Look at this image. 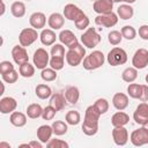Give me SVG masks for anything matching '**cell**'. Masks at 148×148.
Instances as JSON below:
<instances>
[{
  "label": "cell",
  "mask_w": 148,
  "mask_h": 148,
  "mask_svg": "<svg viewBox=\"0 0 148 148\" xmlns=\"http://www.w3.org/2000/svg\"><path fill=\"white\" fill-rule=\"evenodd\" d=\"M58 38H59L60 43L64 44V45H66L68 49L73 47L74 45H76V44L79 43V40H77V38L75 37V35H74L71 30H68V29L61 30L60 34H59V36H58Z\"/></svg>",
  "instance_id": "obj_14"
},
{
  "label": "cell",
  "mask_w": 148,
  "mask_h": 148,
  "mask_svg": "<svg viewBox=\"0 0 148 148\" xmlns=\"http://www.w3.org/2000/svg\"><path fill=\"white\" fill-rule=\"evenodd\" d=\"M51 68L56 69V71H60L64 68L65 65V58L64 57H51L50 58V64Z\"/></svg>",
  "instance_id": "obj_40"
},
{
  "label": "cell",
  "mask_w": 148,
  "mask_h": 148,
  "mask_svg": "<svg viewBox=\"0 0 148 148\" xmlns=\"http://www.w3.org/2000/svg\"><path fill=\"white\" fill-rule=\"evenodd\" d=\"M134 14V9L131 5L128 3H124V5H120L117 9V15L121 18V20H130L132 18Z\"/></svg>",
  "instance_id": "obj_26"
},
{
  "label": "cell",
  "mask_w": 148,
  "mask_h": 148,
  "mask_svg": "<svg viewBox=\"0 0 148 148\" xmlns=\"http://www.w3.org/2000/svg\"><path fill=\"white\" fill-rule=\"evenodd\" d=\"M9 121L15 127H23L27 124V116L24 113H22V112L14 111V112L10 113Z\"/></svg>",
  "instance_id": "obj_24"
},
{
  "label": "cell",
  "mask_w": 148,
  "mask_h": 148,
  "mask_svg": "<svg viewBox=\"0 0 148 148\" xmlns=\"http://www.w3.org/2000/svg\"><path fill=\"white\" fill-rule=\"evenodd\" d=\"M25 1H31V0H25Z\"/></svg>",
  "instance_id": "obj_56"
},
{
  "label": "cell",
  "mask_w": 148,
  "mask_h": 148,
  "mask_svg": "<svg viewBox=\"0 0 148 148\" xmlns=\"http://www.w3.org/2000/svg\"><path fill=\"white\" fill-rule=\"evenodd\" d=\"M46 146L49 148H68V143L60 139H51Z\"/></svg>",
  "instance_id": "obj_44"
},
{
  "label": "cell",
  "mask_w": 148,
  "mask_h": 148,
  "mask_svg": "<svg viewBox=\"0 0 148 148\" xmlns=\"http://www.w3.org/2000/svg\"><path fill=\"white\" fill-rule=\"evenodd\" d=\"M3 147L10 148V145H9V143H7V142H0V148H3Z\"/></svg>",
  "instance_id": "obj_51"
},
{
  "label": "cell",
  "mask_w": 148,
  "mask_h": 148,
  "mask_svg": "<svg viewBox=\"0 0 148 148\" xmlns=\"http://www.w3.org/2000/svg\"><path fill=\"white\" fill-rule=\"evenodd\" d=\"M128 121H130V116L123 111H118L111 117V124L114 127L116 126H125L126 124H128Z\"/></svg>",
  "instance_id": "obj_25"
},
{
  "label": "cell",
  "mask_w": 148,
  "mask_h": 148,
  "mask_svg": "<svg viewBox=\"0 0 148 148\" xmlns=\"http://www.w3.org/2000/svg\"><path fill=\"white\" fill-rule=\"evenodd\" d=\"M121 39H123V35H121V32L118 31V30H112V31H110L109 35H108V40H109V43H110L111 45H113V46L120 44Z\"/></svg>",
  "instance_id": "obj_38"
},
{
  "label": "cell",
  "mask_w": 148,
  "mask_h": 148,
  "mask_svg": "<svg viewBox=\"0 0 148 148\" xmlns=\"http://www.w3.org/2000/svg\"><path fill=\"white\" fill-rule=\"evenodd\" d=\"M99 117H101V113L97 111V109L92 105H89L87 109H86V113H84V119H88V120H94V121H98L99 120Z\"/></svg>",
  "instance_id": "obj_35"
},
{
  "label": "cell",
  "mask_w": 148,
  "mask_h": 148,
  "mask_svg": "<svg viewBox=\"0 0 148 148\" xmlns=\"http://www.w3.org/2000/svg\"><path fill=\"white\" fill-rule=\"evenodd\" d=\"M139 36L143 39V40H148V25L143 24L139 28Z\"/></svg>",
  "instance_id": "obj_48"
},
{
  "label": "cell",
  "mask_w": 148,
  "mask_h": 148,
  "mask_svg": "<svg viewBox=\"0 0 148 148\" xmlns=\"http://www.w3.org/2000/svg\"><path fill=\"white\" fill-rule=\"evenodd\" d=\"M52 128H53V133H54L56 135H58V136L66 134L67 131H68L67 124H66L65 121H62V120H56V121H53Z\"/></svg>",
  "instance_id": "obj_32"
},
{
  "label": "cell",
  "mask_w": 148,
  "mask_h": 148,
  "mask_svg": "<svg viewBox=\"0 0 148 148\" xmlns=\"http://www.w3.org/2000/svg\"><path fill=\"white\" fill-rule=\"evenodd\" d=\"M82 132L88 135H95L98 132V121H94V120H88V119H83V124H82Z\"/></svg>",
  "instance_id": "obj_23"
},
{
  "label": "cell",
  "mask_w": 148,
  "mask_h": 148,
  "mask_svg": "<svg viewBox=\"0 0 148 148\" xmlns=\"http://www.w3.org/2000/svg\"><path fill=\"white\" fill-rule=\"evenodd\" d=\"M35 94H36V96L38 98L46 99V98H49V97L52 96V90H51V88L47 84L40 83V84H37V87L35 89Z\"/></svg>",
  "instance_id": "obj_28"
},
{
  "label": "cell",
  "mask_w": 148,
  "mask_h": 148,
  "mask_svg": "<svg viewBox=\"0 0 148 148\" xmlns=\"http://www.w3.org/2000/svg\"><path fill=\"white\" fill-rule=\"evenodd\" d=\"M65 97H66L67 102H69L71 104H76L80 98V91H79L77 87H74V86L67 87L65 90Z\"/></svg>",
  "instance_id": "obj_27"
},
{
  "label": "cell",
  "mask_w": 148,
  "mask_h": 148,
  "mask_svg": "<svg viewBox=\"0 0 148 148\" xmlns=\"http://www.w3.org/2000/svg\"><path fill=\"white\" fill-rule=\"evenodd\" d=\"M104 61H105V57H104L103 52L96 50L83 58L82 65H83L84 69L92 71V69H97V68L102 67L104 65Z\"/></svg>",
  "instance_id": "obj_1"
},
{
  "label": "cell",
  "mask_w": 148,
  "mask_h": 148,
  "mask_svg": "<svg viewBox=\"0 0 148 148\" xmlns=\"http://www.w3.org/2000/svg\"><path fill=\"white\" fill-rule=\"evenodd\" d=\"M143 126H145V127H147V128H148V123H147V124H146V125H143Z\"/></svg>",
  "instance_id": "obj_55"
},
{
  "label": "cell",
  "mask_w": 148,
  "mask_h": 148,
  "mask_svg": "<svg viewBox=\"0 0 148 148\" xmlns=\"http://www.w3.org/2000/svg\"><path fill=\"white\" fill-rule=\"evenodd\" d=\"M139 99H140L141 102H147V101H148V86H147V84H142L141 95H140Z\"/></svg>",
  "instance_id": "obj_49"
},
{
  "label": "cell",
  "mask_w": 148,
  "mask_h": 148,
  "mask_svg": "<svg viewBox=\"0 0 148 148\" xmlns=\"http://www.w3.org/2000/svg\"><path fill=\"white\" fill-rule=\"evenodd\" d=\"M132 65L136 69H143L148 66V50L138 49L132 58Z\"/></svg>",
  "instance_id": "obj_8"
},
{
  "label": "cell",
  "mask_w": 148,
  "mask_h": 148,
  "mask_svg": "<svg viewBox=\"0 0 148 148\" xmlns=\"http://www.w3.org/2000/svg\"><path fill=\"white\" fill-rule=\"evenodd\" d=\"M84 56H86V49L83 47V45L77 43L73 47L68 49V51L66 52V61L69 66L76 67L82 62Z\"/></svg>",
  "instance_id": "obj_2"
},
{
  "label": "cell",
  "mask_w": 148,
  "mask_h": 148,
  "mask_svg": "<svg viewBox=\"0 0 148 148\" xmlns=\"http://www.w3.org/2000/svg\"><path fill=\"white\" fill-rule=\"evenodd\" d=\"M112 104L119 111L125 110L128 106V97H127V95H125L123 92L114 94L113 97H112Z\"/></svg>",
  "instance_id": "obj_20"
},
{
  "label": "cell",
  "mask_w": 148,
  "mask_h": 148,
  "mask_svg": "<svg viewBox=\"0 0 148 148\" xmlns=\"http://www.w3.org/2000/svg\"><path fill=\"white\" fill-rule=\"evenodd\" d=\"M40 77L46 81V82H51V81H54L57 79V71L53 69V68H44L42 69L40 72Z\"/></svg>",
  "instance_id": "obj_36"
},
{
  "label": "cell",
  "mask_w": 148,
  "mask_h": 148,
  "mask_svg": "<svg viewBox=\"0 0 148 148\" xmlns=\"http://www.w3.org/2000/svg\"><path fill=\"white\" fill-rule=\"evenodd\" d=\"M133 119L135 120L136 124L141 126L148 123V103L147 102H142L136 106L133 113Z\"/></svg>",
  "instance_id": "obj_10"
},
{
  "label": "cell",
  "mask_w": 148,
  "mask_h": 148,
  "mask_svg": "<svg viewBox=\"0 0 148 148\" xmlns=\"http://www.w3.org/2000/svg\"><path fill=\"white\" fill-rule=\"evenodd\" d=\"M42 113L43 108L37 103H32L27 108V116L31 119H37L38 117H42Z\"/></svg>",
  "instance_id": "obj_31"
},
{
  "label": "cell",
  "mask_w": 148,
  "mask_h": 148,
  "mask_svg": "<svg viewBox=\"0 0 148 148\" xmlns=\"http://www.w3.org/2000/svg\"><path fill=\"white\" fill-rule=\"evenodd\" d=\"M112 139L117 146H125L128 141V132L124 126H116L112 130Z\"/></svg>",
  "instance_id": "obj_13"
},
{
  "label": "cell",
  "mask_w": 148,
  "mask_h": 148,
  "mask_svg": "<svg viewBox=\"0 0 148 148\" xmlns=\"http://www.w3.org/2000/svg\"><path fill=\"white\" fill-rule=\"evenodd\" d=\"M146 82H147V83H148V74H147V75H146Z\"/></svg>",
  "instance_id": "obj_54"
},
{
  "label": "cell",
  "mask_w": 148,
  "mask_h": 148,
  "mask_svg": "<svg viewBox=\"0 0 148 148\" xmlns=\"http://www.w3.org/2000/svg\"><path fill=\"white\" fill-rule=\"evenodd\" d=\"M136 77H138V69L135 67H127L121 73V79L127 83L134 82Z\"/></svg>",
  "instance_id": "obj_29"
},
{
  "label": "cell",
  "mask_w": 148,
  "mask_h": 148,
  "mask_svg": "<svg viewBox=\"0 0 148 148\" xmlns=\"http://www.w3.org/2000/svg\"><path fill=\"white\" fill-rule=\"evenodd\" d=\"M112 2H125V0H111Z\"/></svg>",
  "instance_id": "obj_53"
},
{
  "label": "cell",
  "mask_w": 148,
  "mask_h": 148,
  "mask_svg": "<svg viewBox=\"0 0 148 148\" xmlns=\"http://www.w3.org/2000/svg\"><path fill=\"white\" fill-rule=\"evenodd\" d=\"M66 97L62 94H53L50 98V105H52L57 111H61L66 105Z\"/></svg>",
  "instance_id": "obj_22"
},
{
  "label": "cell",
  "mask_w": 148,
  "mask_h": 148,
  "mask_svg": "<svg viewBox=\"0 0 148 148\" xmlns=\"http://www.w3.org/2000/svg\"><path fill=\"white\" fill-rule=\"evenodd\" d=\"M136 0H125V2L126 3H128V5H131V3H133V2H135Z\"/></svg>",
  "instance_id": "obj_52"
},
{
  "label": "cell",
  "mask_w": 148,
  "mask_h": 148,
  "mask_svg": "<svg viewBox=\"0 0 148 148\" xmlns=\"http://www.w3.org/2000/svg\"><path fill=\"white\" fill-rule=\"evenodd\" d=\"M121 35H123V38H126L128 40H132L135 38L136 36V30L132 27V25H124L120 30Z\"/></svg>",
  "instance_id": "obj_39"
},
{
  "label": "cell",
  "mask_w": 148,
  "mask_h": 148,
  "mask_svg": "<svg viewBox=\"0 0 148 148\" xmlns=\"http://www.w3.org/2000/svg\"><path fill=\"white\" fill-rule=\"evenodd\" d=\"M101 42V35L96 31L95 28H88L82 35H81V43L83 46L88 49L96 47Z\"/></svg>",
  "instance_id": "obj_3"
},
{
  "label": "cell",
  "mask_w": 148,
  "mask_h": 148,
  "mask_svg": "<svg viewBox=\"0 0 148 148\" xmlns=\"http://www.w3.org/2000/svg\"><path fill=\"white\" fill-rule=\"evenodd\" d=\"M141 89H142V84L130 83L127 87V94L132 98H139L141 95Z\"/></svg>",
  "instance_id": "obj_37"
},
{
  "label": "cell",
  "mask_w": 148,
  "mask_h": 148,
  "mask_svg": "<svg viewBox=\"0 0 148 148\" xmlns=\"http://www.w3.org/2000/svg\"><path fill=\"white\" fill-rule=\"evenodd\" d=\"M74 23H75V27H76L79 30H87L88 27H89L90 21H89V18H88V16L84 15V16H82L81 18H79L77 21H75Z\"/></svg>",
  "instance_id": "obj_46"
},
{
  "label": "cell",
  "mask_w": 148,
  "mask_h": 148,
  "mask_svg": "<svg viewBox=\"0 0 148 148\" xmlns=\"http://www.w3.org/2000/svg\"><path fill=\"white\" fill-rule=\"evenodd\" d=\"M12 57H13V60H14V62L16 65H23L25 62H29L28 52H27L25 47L22 46L21 44L20 45H15L12 49Z\"/></svg>",
  "instance_id": "obj_12"
},
{
  "label": "cell",
  "mask_w": 148,
  "mask_h": 148,
  "mask_svg": "<svg viewBox=\"0 0 148 148\" xmlns=\"http://www.w3.org/2000/svg\"><path fill=\"white\" fill-rule=\"evenodd\" d=\"M118 22V15L113 12L109 14H98L95 17V23L97 25H102L105 28H112Z\"/></svg>",
  "instance_id": "obj_9"
},
{
  "label": "cell",
  "mask_w": 148,
  "mask_h": 148,
  "mask_svg": "<svg viewBox=\"0 0 148 148\" xmlns=\"http://www.w3.org/2000/svg\"><path fill=\"white\" fill-rule=\"evenodd\" d=\"M86 14L83 13L82 9H80L74 3H67L65 7H64V16L65 18L69 20V21H77L79 18H81L82 16H84Z\"/></svg>",
  "instance_id": "obj_11"
},
{
  "label": "cell",
  "mask_w": 148,
  "mask_h": 148,
  "mask_svg": "<svg viewBox=\"0 0 148 148\" xmlns=\"http://www.w3.org/2000/svg\"><path fill=\"white\" fill-rule=\"evenodd\" d=\"M106 60L111 66L124 65L127 61V53L124 49L116 46V47L111 49V51H109V53L106 56Z\"/></svg>",
  "instance_id": "obj_4"
},
{
  "label": "cell",
  "mask_w": 148,
  "mask_h": 148,
  "mask_svg": "<svg viewBox=\"0 0 148 148\" xmlns=\"http://www.w3.org/2000/svg\"><path fill=\"white\" fill-rule=\"evenodd\" d=\"M18 72H20V75H22L23 77H31L35 74V67L31 64L25 62L23 65H20Z\"/></svg>",
  "instance_id": "obj_34"
},
{
  "label": "cell",
  "mask_w": 148,
  "mask_h": 148,
  "mask_svg": "<svg viewBox=\"0 0 148 148\" xmlns=\"http://www.w3.org/2000/svg\"><path fill=\"white\" fill-rule=\"evenodd\" d=\"M90 1H96V0H90Z\"/></svg>",
  "instance_id": "obj_57"
},
{
  "label": "cell",
  "mask_w": 148,
  "mask_h": 148,
  "mask_svg": "<svg viewBox=\"0 0 148 148\" xmlns=\"http://www.w3.org/2000/svg\"><path fill=\"white\" fill-rule=\"evenodd\" d=\"M94 106L97 109V111L101 113V114H104L108 112L109 110V102L105 99V98H98L96 99V102L94 103Z\"/></svg>",
  "instance_id": "obj_41"
},
{
  "label": "cell",
  "mask_w": 148,
  "mask_h": 148,
  "mask_svg": "<svg viewBox=\"0 0 148 148\" xmlns=\"http://www.w3.org/2000/svg\"><path fill=\"white\" fill-rule=\"evenodd\" d=\"M1 76H2V80L6 82V83H15L16 81H17V79H18V73L15 71V69H12V71H9V72H7V73H5V74H1Z\"/></svg>",
  "instance_id": "obj_42"
},
{
  "label": "cell",
  "mask_w": 148,
  "mask_h": 148,
  "mask_svg": "<svg viewBox=\"0 0 148 148\" xmlns=\"http://www.w3.org/2000/svg\"><path fill=\"white\" fill-rule=\"evenodd\" d=\"M53 134V128L52 125H42L37 128V138L40 142L47 143L51 140V136Z\"/></svg>",
  "instance_id": "obj_18"
},
{
  "label": "cell",
  "mask_w": 148,
  "mask_h": 148,
  "mask_svg": "<svg viewBox=\"0 0 148 148\" xmlns=\"http://www.w3.org/2000/svg\"><path fill=\"white\" fill-rule=\"evenodd\" d=\"M10 12L15 17H23L25 14V5L22 1H15L10 6Z\"/></svg>",
  "instance_id": "obj_30"
},
{
  "label": "cell",
  "mask_w": 148,
  "mask_h": 148,
  "mask_svg": "<svg viewBox=\"0 0 148 148\" xmlns=\"http://www.w3.org/2000/svg\"><path fill=\"white\" fill-rule=\"evenodd\" d=\"M12 69H14V65L10 61L5 60V61L0 62V73L1 74H5V73H7V72H9Z\"/></svg>",
  "instance_id": "obj_47"
},
{
  "label": "cell",
  "mask_w": 148,
  "mask_h": 148,
  "mask_svg": "<svg viewBox=\"0 0 148 148\" xmlns=\"http://www.w3.org/2000/svg\"><path fill=\"white\" fill-rule=\"evenodd\" d=\"M29 23L30 25L38 30V29H43L45 27V23H46V16L44 15V13L42 12H35L34 14L30 15L29 17Z\"/></svg>",
  "instance_id": "obj_17"
},
{
  "label": "cell",
  "mask_w": 148,
  "mask_h": 148,
  "mask_svg": "<svg viewBox=\"0 0 148 148\" xmlns=\"http://www.w3.org/2000/svg\"><path fill=\"white\" fill-rule=\"evenodd\" d=\"M39 39H40L43 45L50 46V45H53L56 43L57 36H56V32L52 29H43L40 35H39Z\"/></svg>",
  "instance_id": "obj_21"
},
{
  "label": "cell",
  "mask_w": 148,
  "mask_h": 148,
  "mask_svg": "<svg viewBox=\"0 0 148 148\" xmlns=\"http://www.w3.org/2000/svg\"><path fill=\"white\" fill-rule=\"evenodd\" d=\"M32 61H34L35 67H37L38 69H44L50 64V56L45 49L39 47L34 52Z\"/></svg>",
  "instance_id": "obj_7"
},
{
  "label": "cell",
  "mask_w": 148,
  "mask_h": 148,
  "mask_svg": "<svg viewBox=\"0 0 148 148\" xmlns=\"http://www.w3.org/2000/svg\"><path fill=\"white\" fill-rule=\"evenodd\" d=\"M65 23V16L61 15L60 13H53L49 16L47 24L52 30H59L64 27Z\"/></svg>",
  "instance_id": "obj_19"
},
{
  "label": "cell",
  "mask_w": 148,
  "mask_h": 148,
  "mask_svg": "<svg viewBox=\"0 0 148 148\" xmlns=\"http://www.w3.org/2000/svg\"><path fill=\"white\" fill-rule=\"evenodd\" d=\"M57 112H58V111H57L52 105H47L46 108L43 109L42 118H43L44 120H51V119H53V117L56 116Z\"/></svg>",
  "instance_id": "obj_43"
},
{
  "label": "cell",
  "mask_w": 148,
  "mask_h": 148,
  "mask_svg": "<svg viewBox=\"0 0 148 148\" xmlns=\"http://www.w3.org/2000/svg\"><path fill=\"white\" fill-rule=\"evenodd\" d=\"M43 142H38V141H30L29 142V146H30V148H42L43 147V145H42Z\"/></svg>",
  "instance_id": "obj_50"
},
{
  "label": "cell",
  "mask_w": 148,
  "mask_h": 148,
  "mask_svg": "<svg viewBox=\"0 0 148 148\" xmlns=\"http://www.w3.org/2000/svg\"><path fill=\"white\" fill-rule=\"evenodd\" d=\"M92 8L97 14H109L112 12L113 2L111 0H96L94 1Z\"/></svg>",
  "instance_id": "obj_16"
},
{
  "label": "cell",
  "mask_w": 148,
  "mask_h": 148,
  "mask_svg": "<svg viewBox=\"0 0 148 148\" xmlns=\"http://www.w3.org/2000/svg\"><path fill=\"white\" fill-rule=\"evenodd\" d=\"M39 37V35L37 34V30L34 28H24L23 30H21L20 35H18V42L22 46L27 47L29 45H31L34 42L37 40V38Z\"/></svg>",
  "instance_id": "obj_5"
},
{
  "label": "cell",
  "mask_w": 148,
  "mask_h": 148,
  "mask_svg": "<svg viewBox=\"0 0 148 148\" xmlns=\"http://www.w3.org/2000/svg\"><path fill=\"white\" fill-rule=\"evenodd\" d=\"M17 106V102L15 98L13 97H2L0 99V112L2 114H7V113H12L15 111Z\"/></svg>",
  "instance_id": "obj_15"
},
{
  "label": "cell",
  "mask_w": 148,
  "mask_h": 148,
  "mask_svg": "<svg viewBox=\"0 0 148 148\" xmlns=\"http://www.w3.org/2000/svg\"><path fill=\"white\" fill-rule=\"evenodd\" d=\"M65 119H66V123H67L68 125L75 126V125H77V124L80 123V120H81V116H80V113H79L77 111H75V110H71V111H68V112L66 113Z\"/></svg>",
  "instance_id": "obj_33"
},
{
  "label": "cell",
  "mask_w": 148,
  "mask_h": 148,
  "mask_svg": "<svg viewBox=\"0 0 148 148\" xmlns=\"http://www.w3.org/2000/svg\"><path fill=\"white\" fill-rule=\"evenodd\" d=\"M51 57H64L65 58V47L62 44H54L51 49Z\"/></svg>",
  "instance_id": "obj_45"
},
{
  "label": "cell",
  "mask_w": 148,
  "mask_h": 148,
  "mask_svg": "<svg viewBox=\"0 0 148 148\" xmlns=\"http://www.w3.org/2000/svg\"><path fill=\"white\" fill-rule=\"evenodd\" d=\"M130 140L136 147H141L143 145H147L148 143V128L145 126H141L140 128L134 130L131 133Z\"/></svg>",
  "instance_id": "obj_6"
}]
</instances>
